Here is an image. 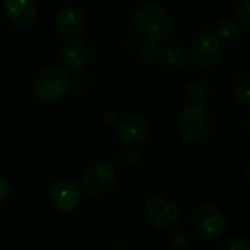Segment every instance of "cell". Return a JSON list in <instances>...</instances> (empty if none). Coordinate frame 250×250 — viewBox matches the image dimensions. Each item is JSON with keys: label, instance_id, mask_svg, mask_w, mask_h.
Wrapping results in <instances>:
<instances>
[{"label": "cell", "instance_id": "1", "mask_svg": "<svg viewBox=\"0 0 250 250\" xmlns=\"http://www.w3.org/2000/svg\"><path fill=\"white\" fill-rule=\"evenodd\" d=\"M136 31L151 42H160L167 38L173 28V19L167 9L158 4H144L133 16Z\"/></svg>", "mask_w": 250, "mask_h": 250}, {"label": "cell", "instance_id": "2", "mask_svg": "<svg viewBox=\"0 0 250 250\" xmlns=\"http://www.w3.org/2000/svg\"><path fill=\"white\" fill-rule=\"evenodd\" d=\"M209 126L211 119L202 104H190L182 111L179 130L185 142L192 145L201 142L207 136Z\"/></svg>", "mask_w": 250, "mask_h": 250}, {"label": "cell", "instance_id": "3", "mask_svg": "<svg viewBox=\"0 0 250 250\" xmlns=\"http://www.w3.org/2000/svg\"><path fill=\"white\" fill-rule=\"evenodd\" d=\"M70 86V78L59 67H47L41 70L34 82L37 97L48 103L60 100L69 91Z\"/></svg>", "mask_w": 250, "mask_h": 250}, {"label": "cell", "instance_id": "4", "mask_svg": "<svg viewBox=\"0 0 250 250\" xmlns=\"http://www.w3.org/2000/svg\"><path fill=\"white\" fill-rule=\"evenodd\" d=\"M190 224L199 237L208 240L218 239L226 231L224 217L211 204L198 205L190 215Z\"/></svg>", "mask_w": 250, "mask_h": 250}, {"label": "cell", "instance_id": "5", "mask_svg": "<svg viewBox=\"0 0 250 250\" xmlns=\"http://www.w3.org/2000/svg\"><path fill=\"white\" fill-rule=\"evenodd\" d=\"M116 180L114 167L107 161L94 163L82 176V192L88 193L89 196H103L111 190Z\"/></svg>", "mask_w": 250, "mask_h": 250}, {"label": "cell", "instance_id": "6", "mask_svg": "<svg viewBox=\"0 0 250 250\" xmlns=\"http://www.w3.org/2000/svg\"><path fill=\"white\" fill-rule=\"evenodd\" d=\"M144 211L146 220L158 229H167L173 226L179 218L177 204L166 195L151 196L145 202Z\"/></svg>", "mask_w": 250, "mask_h": 250}, {"label": "cell", "instance_id": "7", "mask_svg": "<svg viewBox=\"0 0 250 250\" xmlns=\"http://www.w3.org/2000/svg\"><path fill=\"white\" fill-rule=\"evenodd\" d=\"M48 201L60 212H70L82 202V189L70 179H62L51 185Z\"/></svg>", "mask_w": 250, "mask_h": 250}, {"label": "cell", "instance_id": "8", "mask_svg": "<svg viewBox=\"0 0 250 250\" xmlns=\"http://www.w3.org/2000/svg\"><path fill=\"white\" fill-rule=\"evenodd\" d=\"M223 48L220 40L212 34H204L196 38L190 47L192 62L202 69H209L215 66L221 57Z\"/></svg>", "mask_w": 250, "mask_h": 250}, {"label": "cell", "instance_id": "9", "mask_svg": "<svg viewBox=\"0 0 250 250\" xmlns=\"http://www.w3.org/2000/svg\"><path fill=\"white\" fill-rule=\"evenodd\" d=\"M4 13L16 28H28L37 19V4L34 0H4Z\"/></svg>", "mask_w": 250, "mask_h": 250}, {"label": "cell", "instance_id": "10", "mask_svg": "<svg viewBox=\"0 0 250 250\" xmlns=\"http://www.w3.org/2000/svg\"><path fill=\"white\" fill-rule=\"evenodd\" d=\"M117 133L123 144L133 145L145 141L149 136V125L144 117H126L119 123Z\"/></svg>", "mask_w": 250, "mask_h": 250}, {"label": "cell", "instance_id": "11", "mask_svg": "<svg viewBox=\"0 0 250 250\" xmlns=\"http://www.w3.org/2000/svg\"><path fill=\"white\" fill-rule=\"evenodd\" d=\"M60 59L67 69H82L89 59V48L82 40H70L62 47Z\"/></svg>", "mask_w": 250, "mask_h": 250}, {"label": "cell", "instance_id": "12", "mask_svg": "<svg viewBox=\"0 0 250 250\" xmlns=\"http://www.w3.org/2000/svg\"><path fill=\"white\" fill-rule=\"evenodd\" d=\"M57 29L64 35H75L85 26V18L81 10L75 7H63L56 18Z\"/></svg>", "mask_w": 250, "mask_h": 250}, {"label": "cell", "instance_id": "13", "mask_svg": "<svg viewBox=\"0 0 250 250\" xmlns=\"http://www.w3.org/2000/svg\"><path fill=\"white\" fill-rule=\"evenodd\" d=\"M157 56L164 67L174 70V72L182 70L186 64V56L183 50L179 45L171 44V42H164L163 45H160L157 50Z\"/></svg>", "mask_w": 250, "mask_h": 250}, {"label": "cell", "instance_id": "14", "mask_svg": "<svg viewBox=\"0 0 250 250\" xmlns=\"http://www.w3.org/2000/svg\"><path fill=\"white\" fill-rule=\"evenodd\" d=\"M250 73L249 70L237 73L231 79V92L236 97L239 103H242L245 107L250 105Z\"/></svg>", "mask_w": 250, "mask_h": 250}, {"label": "cell", "instance_id": "15", "mask_svg": "<svg viewBox=\"0 0 250 250\" xmlns=\"http://www.w3.org/2000/svg\"><path fill=\"white\" fill-rule=\"evenodd\" d=\"M217 32H218V37L221 40H224L226 42H229V44H234L240 38V28L233 21L220 22L218 26H217Z\"/></svg>", "mask_w": 250, "mask_h": 250}, {"label": "cell", "instance_id": "16", "mask_svg": "<svg viewBox=\"0 0 250 250\" xmlns=\"http://www.w3.org/2000/svg\"><path fill=\"white\" fill-rule=\"evenodd\" d=\"M186 94H188L189 100L193 101V104H202L207 100L208 88L204 85L202 81H193L189 83Z\"/></svg>", "mask_w": 250, "mask_h": 250}, {"label": "cell", "instance_id": "17", "mask_svg": "<svg viewBox=\"0 0 250 250\" xmlns=\"http://www.w3.org/2000/svg\"><path fill=\"white\" fill-rule=\"evenodd\" d=\"M157 42H151L148 40H145V42L142 44L141 48V60L144 63H151L155 57H157Z\"/></svg>", "mask_w": 250, "mask_h": 250}, {"label": "cell", "instance_id": "18", "mask_svg": "<svg viewBox=\"0 0 250 250\" xmlns=\"http://www.w3.org/2000/svg\"><path fill=\"white\" fill-rule=\"evenodd\" d=\"M237 16H239V22L245 26H250V0H243L239 7H237Z\"/></svg>", "mask_w": 250, "mask_h": 250}, {"label": "cell", "instance_id": "19", "mask_svg": "<svg viewBox=\"0 0 250 250\" xmlns=\"http://www.w3.org/2000/svg\"><path fill=\"white\" fill-rule=\"evenodd\" d=\"M221 248L226 250H249V245L242 237H231V239L226 240L221 245Z\"/></svg>", "mask_w": 250, "mask_h": 250}, {"label": "cell", "instance_id": "20", "mask_svg": "<svg viewBox=\"0 0 250 250\" xmlns=\"http://www.w3.org/2000/svg\"><path fill=\"white\" fill-rule=\"evenodd\" d=\"M70 82H73V88L78 89V91H86V89H89V86L92 83L91 82V78L86 76V75H78Z\"/></svg>", "mask_w": 250, "mask_h": 250}, {"label": "cell", "instance_id": "21", "mask_svg": "<svg viewBox=\"0 0 250 250\" xmlns=\"http://www.w3.org/2000/svg\"><path fill=\"white\" fill-rule=\"evenodd\" d=\"M171 243H173L176 248H179V249H185V248L188 246V240H186L185 233H183L182 230L173 231V234H171Z\"/></svg>", "mask_w": 250, "mask_h": 250}, {"label": "cell", "instance_id": "22", "mask_svg": "<svg viewBox=\"0 0 250 250\" xmlns=\"http://www.w3.org/2000/svg\"><path fill=\"white\" fill-rule=\"evenodd\" d=\"M10 195V185L7 180L4 179H0V204L3 201H6Z\"/></svg>", "mask_w": 250, "mask_h": 250}, {"label": "cell", "instance_id": "23", "mask_svg": "<svg viewBox=\"0 0 250 250\" xmlns=\"http://www.w3.org/2000/svg\"><path fill=\"white\" fill-rule=\"evenodd\" d=\"M138 160H139V155L136 154V152H126L125 154V158H123V163L126 164V166H135L136 163H138Z\"/></svg>", "mask_w": 250, "mask_h": 250}, {"label": "cell", "instance_id": "24", "mask_svg": "<svg viewBox=\"0 0 250 250\" xmlns=\"http://www.w3.org/2000/svg\"><path fill=\"white\" fill-rule=\"evenodd\" d=\"M117 113L116 111H113V110H110V111H107L105 114H104V120H105V123L107 125H114L116 122H117Z\"/></svg>", "mask_w": 250, "mask_h": 250}]
</instances>
